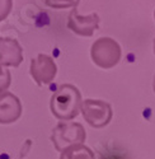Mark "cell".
Masks as SVG:
<instances>
[{
  "instance_id": "obj_1",
  "label": "cell",
  "mask_w": 155,
  "mask_h": 159,
  "mask_svg": "<svg viewBox=\"0 0 155 159\" xmlns=\"http://www.w3.org/2000/svg\"><path fill=\"white\" fill-rule=\"evenodd\" d=\"M83 99L79 89L73 84H62L51 97L50 108L57 120L70 121L79 115Z\"/></svg>"
},
{
  "instance_id": "obj_2",
  "label": "cell",
  "mask_w": 155,
  "mask_h": 159,
  "mask_svg": "<svg viewBox=\"0 0 155 159\" xmlns=\"http://www.w3.org/2000/svg\"><path fill=\"white\" fill-rule=\"evenodd\" d=\"M86 139V132L84 126L79 122L60 121L52 130L51 141L57 152L62 153L66 149L75 145L84 144Z\"/></svg>"
},
{
  "instance_id": "obj_3",
  "label": "cell",
  "mask_w": 155,
  "mask_h": 159,
  "mask_svg": "<svg viewBox=\"0 0 155 159\" xmlns=\"http://www.w3.org/2000/svg\"><path fill=\"white\" fill-rule=\"evenodd\" d=\"M93 62L102 69H112L121 60V46L111 37H100L90 48Z\"/></svg>"
},
{
  "instance_id": "obj_4",
  "label": "cell",
  "mask_w": 155,
  "mask_h": 159,
  "mask_svg": "<svg viewBox=\"0 0 155 159\" xmlns=\"http://www.w3.org/2000/svg\"><path fill=\"white\" fill-rule=\"evenodd\" d=\"M80 112L84 120L94 129L106 127L113 117L111 104L100 99H85L82 103Z\"/></svg>"
},
{
  "instance_id": "obj_5",
  "label": "cell",
  "mask_w": 155,
  "mask_h": 159,
  "mask_svg": "<svg viewBox=\"0 0 155 159\" xmlns=\"http://www.w3.org/2000/svg\"><path fill=\"white\" fill-rule=\"evenodd\" d=\"M29 73L38 85H47L55 80V76L57 74V65L51 56L40 54L37 57L32 59Z\"/></svg>"
},
{
  "instance_id": "obj_6",
  "label": "cell",
  "mask_w": 155,
  "mask_h": 159,
  "mask_svg": "<svg viewBox=\"0 0 155 159\" xmlns=\"http://www.w3.org/2000/svg\"><path fill=\"white\" fill-rule=\"evenodd\" d=\"M68 27L79 36L90 37L99 27V17L97 13H92L89 16H79L76 9H71L68 17Z\"/></svg>"
},
{
  "instance_id": "obj_7",
  "label": "cell",
  "mask_w": 155,
  "mask_h": 159,
  "mask_svg": "<svg viewBox=\"0 0 155 159\" xmlns=\"http://www.w3.org/2000/svg\"><path fill=\"white\" fill-rule=\"evenodd\" d=\"M22 103L10 92L0 94V124L9 125L19 120L22 116Z\"/></svg>"
},
{
  "instance_id": "obj_8",
  "label": "cell",
  "mask_w": 155,
  "mask_h": 159,
  "mask_svg": "<svg viewBox=\"0 0 155 159\" xmlns=\"http://www.w3.org/2000/svg\"><path fill=\"white\" fill-rule=\"evenodd\" d=\"M23 62V50L19 42L10 37H0V65L17 68Z\"/></svg>"
},
{
  "instance_id": "obj_9",
  "label": "cell",
  "mask_w": 155,
  "mask_h": 159,
  "mask_svg": "<svg viewBox=\"0 0 155 159\" xmlns=\"http://www.w3.org/2000/svg\"><path fill=\"white\" fill-rule=\"evenodd\" d=\"M60 159H95V155L90 148L85 147L84 144H80L62 152Z\"/></svg>"
},
{
  "instance_id": "obj_10",
  "label": "cell",
  "mask_w": 155,
  "mask_h": 159,
  "mask_svg": "<svg viewBox=\"0 0 155 159\" xmlns=\"http://www.w3.org/2000/svg\"><path fill=\"white\" fill-rule=\"evenodd\" d=\"M47 7L52 9H68V8H76L80 0H45Z\"/></svg>"
},
{
  "instance_id": "obj_11",
  "label": "cell",
  "mask_w": 155,
  "mask_h": 159,
  "mask_svg": "<svg viewBox=\"0 0 155 159\" xmlns=\"http://www.w3.org/2000/svg\"><path fill=\"white\" fill-rule=\"evenodd\" d=\"M10 82H11L10 71L7 68H4L3 65H0V94L5 93V92L8 90L9 85H10Z\"/></svg>"
},
{
  "instance_id": "obj_12",
  "label": "cell",
  "mask_w": 155,
  "mask_h": 159,
  "mask_svg": "<svg viewBox=\"0 0 155 159\" xmlns=\"http://www.w3.org/2000/svg\"><path fill=\"white\" fill-rule=\"evenodd\" d=\"M13 8V0H0V22L4 20Z\"/></svg>"
},
{
  "instance_id": "obj_13",
  "label": "cell",
  "mask_w": 155,
  "mask_h": 159,
  "mask_svg": "<svg viewBox=\"0 0 155 159\" xmlns=\"http://www.w3.org/2000/svg\"><path fill=\"white\" fill-rule=\"evenodd\" d=\"M153 89L155 92V75H154V80H153Z\"/></svg>"
},
{
  "instance_id": "obj_14",
  "label": "cell",
  "mask_w": 155,
  "mask_h": 159,
  "mask_svg": "<svg viewBox=\"0 0 155 159\" xmlns=\"http://www.w3.org/2000/svg\"><path fill=\"white\" fill-rule=\"evenodd\" d=\"M154 54H155V39H154Z\"/></svg>"
},
{
  "instance_id": "obj_15",
  "label": "cell",
  "mask_w": 155,
  "mask_h": 159,
  "mask_svg": "<svg viewBox=\"0 0 155 159\" xmlns=\"http://www.w3.org/2000/svg\"><path fill=\"white\" fill-rule=\"evenodd\" d=\"M154 19H155V10H154Z\"/></svg>"
}]
</instances>
